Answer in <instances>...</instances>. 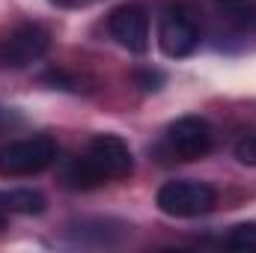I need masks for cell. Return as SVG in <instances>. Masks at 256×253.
Wrapping results in <instances>:
<instances>
[{
  "label": "cell",
  "mask_w": 256,
  "mask_h": 253,
  "mask_svg": "<svg viewBox=\"0 0 256 253\" xmlns=\"http://www.w3.org/2000/svg\"><path fill=\"white\" fill-rule=\"evenodd\" d=\"M230 250H256V224H238L224 238Z\"/></svg>",
  "instance_id": "obj_10"
},
{
  "label": "cell",
  "mask_w": 256,
  "mask_h": 253,
  "mask_svg": "<svg viewBox=\"0 0 256 253\" xmlns=\"http://www.w3.org/2000/svg\"><path fill=\"white\" fill-rule=\"evenodd\" d=\"M158 45H161V51L170 60L191 57L194 51H196V45H200V27H196V18H194L185 6H170L161 15Z\"/></svg>",
  "instance_id": "obj_5"
},
{
  "label": "cell",
  "mask_w": 256,
  "mask_h": 253,
  "mask_svg": "<svg viewBox=\"0 0 256 253\" xmlns=\"http://www.w3.org/2000/svg\"><path fill=\"white\" fill-rule=\"evenodd\" d=\"M84 158L90 161V167L96 170V176L108 185V182H116V179H128L131 170H134V158H131V149L122 137L116 134H98L90 140Z\"/></svg>",
  "instance_id": "obj_4"
},
{
  "label": "cell",
  "mask_w": 256,
  "mask_h": 253,
  "mask_svg": "<svg viewBox=\"0 0 256 253\" xmlns=\"http://www.w3.org/2000/svg\"><path fill=\"white\" fill-rule=\"evenodd\" d=\"M0 202L9 214H42L45 212V196L39 190L30 188H15V190H3Z\"/></svg>",
  "instance_id": "obj_8"
},
{
  "label": "cell",
  "mask_w": 256,
  "mask_h": 253,
  "mask_svg": "<svg viewBox=\"0 0 256 253\" xmlns=\"http://www.w3.org/2000/svg\"><path fill=\"white\" fill-rule=\"evenodd\" d=\"M108 27H110V36L131 54H143L149 48V15L143 6L126 3V6L114 9Z\"/></svg>",
  "instance_id": "obj_7"
},
{
  "label": "cell",
  "mask_w": 256,
  "mask_h": 253,
  "mask_svg": "<svg viewBox=\"0 0 256 253\" xmlns=\"http://www.w3.org/2000/svg\"><path fill=\"white\" fill-rule=\"evenodd\" d=\"M230 3H236V0H230Z\"/></svg>",
  "instance_id": "obj_14"
},
{
  "label": "cell",
  "mask_w": 256,
  "mask_h": 253,
  "mask_svg": "<svg viewBox=\"0 0 256 253\" xmlns=\"http://www.w3.org/2000/svg\"><path fill=\"white\" fill-rule=\"evenodd\" d=\"M57 140L48 134H33L21 140H9L0 146V176H36L57 161Z\"/></svg>",
  "instance_id": "obj_1"
},
{
  "label": "cell",
  "mask_w": 256,
  "mask_h": 253,
  "mask_svg": "<svg viewBox=\"0 0 256 253\" xmlns=\"http://www.w3.org/2000/svg\"><path fill=\"white\" fill-rule=\"evenodd\" d=\"M63 185L72 188V190H92V188H102L104 182L96 176V170L90 167V161H86L84 155H78V158H72V161L66 164Z\"/></svg>",
  "instance_id": "obj_9"
},
{
  "label": "cell",
  "mask_w": 256,
  "mask_h": 253,
  "mask_svg": "<svg viewBox=\"0 0 256 253\" xmlns=\"http://www.w3.org/2000/svg\"><path fill=\"white\" fill-rule=\"evenodd\" d=\"M51 3L66 6V9H78V6H90V3H96V0H51Z\"/></svg>",
  "instance_id": "obj_13"
},
{
  "label": "cell",
  "mask_w": 256,
  "mask_h": 253,
  "mask_svg": "<svg viewBox=\"0 0 256 253\" xmlns=\"http://www.w3.org/2000/svg\"><path fill=\"white\" fill-rule=\"evenodd\" d=\"M214 202H218L214 188L196 179H176L158 190V208L170 218H200L212 212Z\"/></svg>",
  "instance_id": "obj_2"
},
{
  "label": "cell",
  "mask_w": 256,
  "mask_h": 253,
  "mask_svg": "<svg viewBox=\"0 0 256 253\" xmlns=\"http://www.w3.org/2000/svg\"><path fill=\"white\" fill-rule=\"evenodd\" d=\"M167 140H170L173 152L182 161H200V158H206L212 152L214 131H212V126L202 116H182V120H176L170 126Z\"/></svg>",
  "instance_id": "obj_6"
},
{
  "label": "cell",
  "mask_w": 256,
  "mask_h": 253,
  "mask_svg": "<svg viewBox=\"0 0 256 253\" xmlns=\"http://www.w3.org/2000/svg\"><path fill=\"white\" fill-rule=\"evenodd\" d=\"M137 80L143 90H158L164 84V74L161 72H137Z\"/></svg>",
  "instance_id": "obj_12"
},
{
  "label": "cell",
  "mask_w": 256,
  "mask_h": 253,
  "mask_svg": "<svg viewBox=\"0 0 256 253\" xmlns=\"http://www.w3.org/2000/svg\"><path fill=\"white\" fill-rule=\"evenodd\" d=\"M236 158L242 164H256V134H244L236 143Z\"/></svg>",
  "instance_id": "obj_11"
},
{
  "label": "cell",
  "mask_w": 256,
  "mask_h": 253,
  "mask_svg": "<svg viewBox=\"0 0 256 253\" xmlns=\"http://www.w3.org/2000/svg\"><path fill=\"white\" fill-rule=\"evenodd\" d=\"M51 48V33L42 24H18L0 39V66L3 68H27L30 63L42 60Z\"/></svg>",
  "instance_id": "obj_3"
}]
</instances>
